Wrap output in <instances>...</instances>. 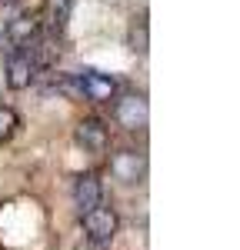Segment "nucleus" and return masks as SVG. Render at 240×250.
I'll return each instance as SVG.
<instances>
[{
  "instance_id": "4",
  "label": "nucleus",
  "mask_w": 240,
  "mask_h": 250,
  "mask_svg": "<svg viewBox=\"0 0 240 250\" xmlns=\"http://www.w3.org/2000/svg\"><path fill=\"white\" fill-rule=\"evenodd\" d=\"M110 173L123 184H140L147 173V157L140 150H117L110 157Z\"/></svg>"
},
{
  "instance_id": "12",
  "label": "nucleus",
  "mask_w": 240,
  "mask_h": 250,
  "mask_svg": "<svg viewBox=\"0 0 240 250\" xmlns=\"http://www.w3.org/2000/svg\"><path fill=\"white\" fill-rule=\"evenodd\" d=\"M77 250H110V244H100V240H87V237H83Z\"/></svg>"
},
{
  "instance_id": "1",
  "label": "nucleus",
  "mask_w": 240,
  "mask_h": 250,
  "mask_svg": "<svg viewBox=\"0 0 240 250\" xmlns=\"http://www.w3.org/2000/svg\"><path fill=\"white\" fill-rule=\"evenodd\" d=\"M83 217V230H87V240H100V244H110L120 230V217L110 204H97L94 210L80 213Z\"/></svg>"
},
{
  "instance_id": "8",
  "label": "nucleus",
  "mask_w": 240,
  "mask_h": 250,
  "mask_svg": "<svg viewBox=\"0 0 240 250\" xmlns=\"http://www.w3.org/2000/svg\"><path fill=\"white\" fill-rule=\"evenodd\" d=\"M7 37L20 43V47H27L34 37H40V17L34 14H17V17L7 23Z\"/></svg>"
},
{
  "instance_id": "10",
  "label": "nucleus",
  "mask_w": 240,
  "mask_h": 250,
  "mask_svg": "<svg viewBox=\"0 0 240 250\" xmlns=\"http://www.w3.org/2000/svg\"><path fill=\"white\" fill-rule=\"evenodd\" d=\"M127 43H130L134 54H147V50H150V34H147V20H143V17H140L137 23H130Z\"/></svg>"
},
{
  "instance_id": "5",
  "label": "nucleus",
  "mask_w": 240,
  "mask_h": 250,
  "mask_svg": "<svg viewBox=\"0 0 240 250\" xmlns=\"http://www.w3.org/2000/svg\"><path fill=\"white\" fill-rule=\"evenodd\" d=\"M7 87L10 90H23V87H30L34 83V74H37V63L34 57L27 54V50H14L10 57H7Z\"/></svg>"
},
{
  "instance_id": "11",
  "label": "nucleus",
  "mask_w": 240,
  "mask_h": 250,
  "mask_svg": "<svg viewBox=\"0 0 240 250\" xmlns=\"http://www.w3.org/2000/svg\"><path fill=\"white\" fill-rule=\"evenodd\" d=\"M17 114H14V107H0V140H7V137L17 130Z\"/></svg>"
},
{
  "instance_id": "2",
  "label": "nucleus",
  "mask_w": 240,
  "mask_h": 250,
  "mask_svg": "<svg viewBox=\"0 0 240 250\" xmlns=\"http://www.w3.org/2000/svg\"><path fill=\"white\" fill-rule=\"evenodd\" d=\"M114 120H117L123 130H143L147 120H150V107H147V97L143 94H123L114 104Z\"/></svg>"
},
{
  "instance_id": "9",
  "label": "nucleus",
  "mask_w": 240,
  "mask_h": 250,
  "mask_svg": "<svg viewBox=\"0 0 240 250\" xmlns=\"http://www.w3.org/2000/svg\"><path fill=\"white\" fill-rule=\"evenodd\" d=\"M70 7H74V0H47V7H43L47 27L50 30H63V23L70 20Z\"/></svg>"
},
{
  "instance_id": "3",
  "label": "nucleus",
  "mask_w": 240,
  "mask_h": 250,
  "mask_svg": "<svg viewBox=\"0 0 240 250\" xmlns=\"http://www.w3.org/2000/svg\"><path fill=\"white\" fill-rule=\"evenodd\" d=\"M77 87H80V94L87 97V100H94V104H110L114 94H117L114 77H107V74H100V70H80Z\"/></svg>"
},
{
  "instance_id": "7",
  "label": "nucleus",
  "mask_w": 240,
  "mask_h": 250,
  "mask_svg": "<svg viewBox=\"0 0 240 250\" xmlns=\"http://www.w3.org/2000/svg\"><path fill=\"white\" fill-rule=\"evenodd\" d=\"M77 144L83 150H90V154H100L103 147H107V127H103V120L97 117H83L77 124Z\"/></svg>"
},
{
  "instance_id": "6",
  "label": "nucleus",
  "mask_w": 240,
  "mask_h": 250,
  "mask_svg": "<svg viewBox=\"0 0 240 250\" xmlns=\"http://www.w3.org/2000/svg\"><path fill=\"white\" fill-rule=\"evenodd\" d=\"M74 204L80 213L94 210L97 204H103V184H100L97 173H80L77 184H74Z\"/></svg>"
}]
</instances>
